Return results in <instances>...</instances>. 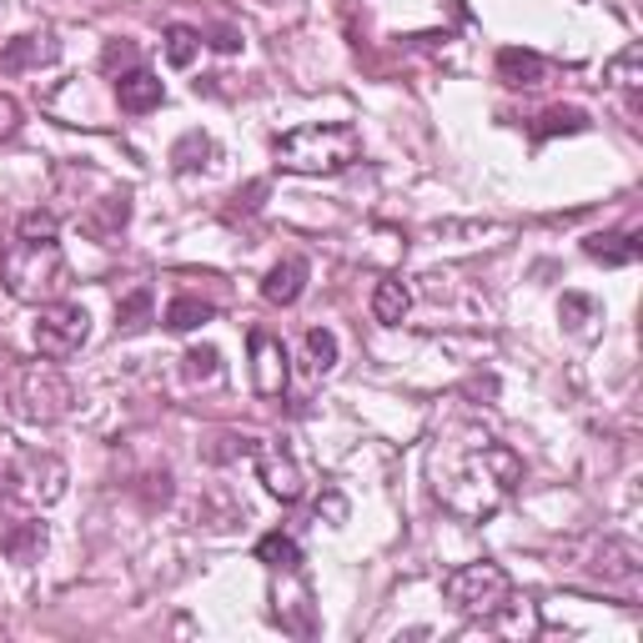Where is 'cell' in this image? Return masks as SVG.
Listing matches in <instances>:
<instances>
[{"mask_svg": "<svg viewBox=\"0 0 643 643\" xmlns=\"http://www.w3.org/2000/svg\"><path fill=\"white\" fill-rule=\"evenodd\" d=\"M518 478H523V463H518L512 447L478 443V447H468L458 463H447V468L437 473V498H443L447 512H458L468 523H483V518H492V512L512 498Z\"/></svg>", "mask_w": 643, "mask_h": 643, "instance_id": "6da1fadb", "label": "cell"}, {"mask_svg": "<svg viewBox=\"0 0 643 643\" xmlns=\"http://www.w3.org/2000/svg\"><path fill=\"white\" fill-rule=\"evenodd\" d=\"M272 156L282 172L297 176H338L362 156V136L352 121H312V126L277 136Z\"/></svg>", "mask_w": 643, "mask_h": 643, "instance_id": "7a4b0ae2", "label": "cell"}, {"mask_svg": "<svg viewBox=\"0 0 643 643\" xmlns=\"http://www.w3.org/2000/svg\"><path fill=\"white\" fill-rule=\"evenodd\" d=\"M0 277L15 302L45 307L66 292V251L55 247V237H21L0 257Z\"/></svg>", "mask_w": 643, "mask_h": 643, "instance_id": "3957f363", "label": "cell"}, {"mask_svg": "<svg viewBox=\"0 0 643 643\" xmlns=\"http://www.w3.org/2000/svg\"><path fill=\"white\" fill-rule=\"evenodd\" d=\"M443 599L458 613H468V619H492V613H502L512 603V578L498 563H488V558L463 563L443 578Z\"/></svg>", "mask_w": 643, "mask_h": 643, "instance_id": "277c9868", "label": "cell"}, {"mask_svg": "<svg viewBox=\"0 0 643 643\" xmlns=\"http://www.w3.org/2000/svg\"><path fill=\"white\" fill-rule=\"evenodd\" d=\"M76 393H71V382L61 367H51V357L25 367L11 387V407L25 417V423H61L71 413Z\"/></svg>", "mask_w": 643, "mask_h": 643, "instance_id": "5b68a950", "label": "cell"}, {"mask_svg": "<svg viewBox=\"0 0 643 643\" xmlns=\"http://www.w3.org/2000/svg\"><path fill=\"white\" fill-rule=\"evenodd\" d=\"M86 342H91V312L86 307L61 302V297L41 307V317H35V352H41V357L66 362V357H76Z\"/></svg>", "mask_w": 643, "mask_h": 643, "instance_id": "8992f818", "label": "cell"}, {"mask_svg": "<svg viewBox=\"0 0 643 643\" xmlns=\"http://www.w3.org/2000/svg\"><path fill=\"white\" fill-rule=\"evenodd\" d=\"M0 483L31 502H55L66 492V468L55 458H45V453H25L21 468H0Z\"/></svg>", "mask_w": 643, "mask_h": 643, "instance_id": "52a82bcc", "label": "cell"}, {"mask_svg": "<svg viewBox=\"0 0 643 643\" xmlns=\"http://www.w3.org/2000/svg\"><path fill=\"white\" fill-rule=\"evenodd\" d=\"M251 458H257V473H262L267 492H277L282 502H297L307 492V473H302V463L292 458L287 443H257Z\"/></svg>", "mask_w": 643, "mask_h": 643, "instance_id": "ba28073f", "label": "cell"}, {"mask_svg": "<svg viewBox=\"0 0 643 643\" xmlns=\"http://www.w3.org/2000/svg\"><path fill=\"white\" fill-rule=\"evenodd\" d=\"M247 348H251V387H257V397H282L287 393V348H282V338L251 328Z\"/></svg>", "mask_w": 643, "mask_h": 643, "instance_id": "9c48e42d", "label": "cell"}, {"mask_svg": "<svg viewBox=\"0 0 643 643\" xmlns=\"http://www.w3.org/2000/svg\"><path fill=\"white\" fill-rule=\"evenodd\" d=\"M639 568H643V558L629 538H603L593 578H599L603 589H633V583H639Z\"/></svg>", "mask_w": 643, "mask_h": 643, "instance_id": "30bf717a", "label": "cell"}, {"mask_svg": "<svg viewBox=\"0 0 643 643\" xmlns=\"http://www.w3.org/2000/svg\"><path fill=\"white\" fill-rule=\"evenodd\" d=\"M126 221H132V191H111V197H101L96 207L81 217V231L96 241H116L121 231H126Z\"/></svg>", "mask_w": 643, "mask_h": 643, "instance_id": "8fae6325", "label": "cell"}, {"mask_svg": "<svg viewBox=\"0 0 643 643\" xmlns=\"http://www.w3.org/2000/svg\"><path fill=\"white\" fill-rule=\"evenodd\" d=\"M116 101H121V111H132V116H142V111H156L166 101V86H162V76H152L146 66H132L126 76L116 81Z\"/></svg>", "mask_w": 643, "mask_h": 643, "instance_id": "7c38bea8", "label": "cell"}, {"mask_svg": "<svg viewBox=\"0 0 643 643\" xmlns=\"http://www.w3.org/2000/svg\"><path fill=\"white\" fill-rule=\"evenodd\" d=\"M55 55H61V41L51 31H31V35H15L0 51V61H6V71H31V66H51Z\"/></svg>", "mask_w": 643, "mask_h": 643, "instance_id": "4fadbf2b", "label": "cell"}, {"mask_svg": "<svg viewBox=\"0 0 643 643\" xmlns=\"http://www.w3.org/2000/svg\"><path fill=\"white\" fill-rule=\"evenodd\" d=\"M307 277H312V272H307L302 257H282V262H277L272 272L262 277V297H267L272 307H292L297 297L307 292Z\"/></svg>", "mask_w": 643, "mask_h": 643, "instance_id": "5bb4252c", "label": "cell"}, {"mask_svg": "<svg viewBox=\"0 0 643 643\" xmlns=\"http://www.w3.org/2000/svg\"><path fill=\"white\" fill-rule=\"evenodd\" d=\"M583 251H589L593 262H603V267H629V262H639V237L633 231H599V237H589L583 241Z\"/></svg>", "mask_w": 643, "mask_h": 643, "instance_id": "9a60e30c", "label": "cell"}, {"mask_svg": "<svg viewBox=\"0 0 643 643\" xmlns=\"http://www.w3.org/2000/svg\"><path fill=\"white\" fill-rule=\"evenodd\" d=\"M498 76L508 81V86H538V81L548 76V61L538 51H518V45H508V51H498Z\"/></svg>", "mask_w": 643, "mask_h": 643, "instance_id": "2e32d148", "label": "cell"}, {"mask_svg": "<svg viewBox=\"0 0 643 643\" xmlns=\"http://www.w3.org/2000/svg\"><path fill=\"white\" fill-rule=\"evenodd\" d=\"M407 307H413V292H407L403 277H382L377 292H372V317H377L382 328H397L407 317Z\"/></svg>", "mask_w": 643, "mask_h": 643, "instance_id": "e0dca14e", "label": "cell"}, {"mask_svg": "<svg viewBox=\"0 0 643 643\" xmlns=\"http://www.w3.org/2000/svg\"><path fill=\"white\" fill-rule=\"evenodd\" d=\"M0 548H6V558H11V563H31V558H41V548H45V523H11V528H0Z\"/></svg>", "mask_w": 643, "mask_h": 643, "instance_id": "ac0fdd59", "label": "cell"}, {"mask_svg": "<svg viewBox=\"0 0 643 643\" xmlns=\"http://www.w3.org/2000/svg\"><path fill=\"white\" fill-rule=\"evenodd\" d=\"M257 558H262L272 573H297V568H302V548H297L292 533H267L262 543H257Z\"/></svg>", "mask_w": 643, "mask_h": 643, "instance_id": "d6986e66", "label": "cell"}, {"mask_svg": "<svg viewBox=\"0 0 643 643\" xmlns=\"http://www.w3.org/2000/svg\"><path fill=\"white\" fill-rule=\"evenodd\" d=\"M211 317H217V307H211V302H201V297H176V302L166 307L162 322L172 332H197L201 322H211Z\"/></svg>", "mask_w": 643, "mask_h": 643, "instance_id": "ffe728a7", "label": "cell"}, {"mask_svg": "<svg viewBox=\"0 0 643 643\" xmlns=\"http://www.w3.org/2000/svg\"><path fill=\"white\" fill-rule=\"evenodd\" d=\"M211 152H217V146H211L207 132H186L182 142L172 146V166L176 172H201V166L211 162Z\"/></svg>", "mask_w": 643, "mask_h": 643, "instance_id": "44dd1931", "label": "cell"}, {"mask_svg": "<svg viewBox=\"0 0 643 643\" xmlns=\"http://www.w3.org/2000/svg\"><path fill=\"white\" fill-rule=\"evenodd\" d=\"M583 126H589V116H583V111L578 106H548L543 116H538V126H533V136H573V132H583Z\"/></svg>", "mask_w": 643, "mask_h": 643, "instance_id": "7402d4cb", "label": "cell"}, {"mask_svg": "<svg viewBox=\"0 0 643 643\" xmlns=\"http://www.w3.org/2000/svg\"><path fill=\"white\" fill-rule=\"evenodd\" d=\"M182 372H186V382H191V387H207V382L221 377V352L217 348H186Z\"/></svg>", "mask_w": 643, "mask_h": 643, "instance_id": "603a6c76", "label": "cell"}, {"mask_svg": "<svg viewBox=\"0 0 643 643\" xmlns=\"http://www.w3.org/2000/svg\"><path fill=\"white\" fill-rule=\"evenodd\" d=\"M152 287H136L132 297H121L116 302V328L121 332H136V328H146V322H152Z\"/></svg>", "mask_w": 643, "mask_h": 643, "instance_id": "cb8c5ba5", "label": "cell"}, {"mask_svg": "<svg viewBox=\"0 0 643 643\" xmlns=\"http://www.w3.org/2000/svg\"><path fill=\"white\" fill-rule=\"evenodd\" d=\"M307 367H312L317 377L338 367V332H332V328H312V332H307Z\"/></svg>", "mask_w": 643, "mask_h": 643, "instance_id": "d4e9b609", "label": "cell"}, {"mask_svg": "<svg viewBox=\"0 0 643 643\" xmlns=\"http://www.w3.org/2000/svg\"><path fill=\"white\" fill-rule=\"evenodd\" d=\"M197 51H201V35L191 31V25H172V31H166V61H172L176 71L191 66V61H197Z\"/></svg>", "mask_w": 643, "mask_h": 643, "instance_id": "484cf974", "label": "cell"}, {"mask_svg": "<svg viewBox=\"0 0 643 643\" xmlns=\"http://www.w3.org/2000/svg\"><path fill=\"white\" fill-rule=\"evenodd\" d=\"M639 66H643V45H629L619 61H609V81H613V86H623V91H633L643 81Z\"/></svg>", "mask_w": 643, "mask_h": 643, "instance_id": "4316f807", "label": "cell"}, {"mask_svg": "<svg viewBox=\"0 0 643 643\" xmlns=\"http://www.w3.org/2000/svg\"><path fill=\"white\" fill-rule=\"evenodd\" d=\"M136 61H142V51H136L132 41H111L106 51H101V66L106 71H121V66H136Z\"/></svg>", "mask_w": 643, "mask_h": 643, "instance_id": "83f0119b", "label": "cell"}, {"mask_svg": "<svg viewBox=\"0 0 643 643\" xmlns=\"http://www.w3.org/2000/svg\"><path fill=\"white\" fill-rule=\"evenodd\" d=\"M21 237H55V217H51V211H25Z\"/></svg>", "mask_w": 643, "mask_h": 643, "instance_id": "f1b7e54d", "label": "cell"}, {"mask_svg": "<svg viewBox=\"0 0 643 643\" xmlns=\"http://www.w3.org/2000/svg\"><path fill=\"white\" fill-rule=\"evenodd\" d=\"M583 317H593L589 297H563V322H568V328H583Z\"/></svg>", "mask_w": 643, "mask_h": 643, "instance_id": "f546056e", "label": "cell"}, {"mask_svg": "<svg viewBox=\"0 0 643 643\" xmlns=\"http://www.w3.org/2000/svg\"><path fill=\"white\" fill-rule=\"evenodd\" d=\"M0 257H6V251H0Z\"/></svg>", "mask_w": 643, "mask_h": 643, "instance_id": "4dcf8cb0", "label": "cell"}]
</instances>
